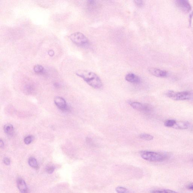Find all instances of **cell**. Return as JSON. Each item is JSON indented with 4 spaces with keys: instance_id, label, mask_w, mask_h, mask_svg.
<instances>
[{
    "instance_id": "6da1fadb",
    "label": "cell",
    "mask_w": 193,
    "mask_h": 193,
    "mask_svg": "<svg viewBox=\"0 0 193 193\" xmlns=\"http://www.w3.org/2000/svg\"><path fill=\"white\" fill-rule=\"evenodd\" d=\"M78 76L83 78L88 84L95 89H100L103 83L100 78L95 73L86 70H78L76 73Z\"/></svg>"
},
{
    "instance_id": "7a4b0ae2",
    "label": "cell",
    "mask_w": 193,
    "mask_h": 193,
    "mask_svg": "<svg viewBox=\"0 0 193 193\" xmlns=\"http://www.w3.org/2000/svg\"><path fill=\"white\" fill-rule=\"evenodd\" d=\"M140 155L143 159L152 162H162L168 158L167 154L154 152L142 151Z\"/></svg>"
},
{
    "instance_id": "3957f363",
    "label": "cell",
    "mask_w": 193,
    "mask_h": 193,
    "mask_svg": "<svg viewBox=\"0 0 193 193\" xmlns=\"http://www.w3.org/2000/svg\"><path fill=\"white\" fill-rule=\"evenodd\" d=\"M166 95L169 98L175 101L185 100L190 99L192 96L191 93L187 91L176 92L169 90L166 93Z\"/></svg>"
},
{
    "instance_id": "277c9868",
    "label": "cell",
    "mask_w": 193,
    "mask_h": 193,
    "mask_svg": "<svg viewBox=\"0 0 193 193\" xmlns=\"http://www.w3.org/2000/svg\"><path fill=\"white\" fill-rule=\"evenodd\" d=\"M71 40L75 44L81 46H86L89 44L88 38L82 33L76 32L71 34L70 37Z\"/></svg>"
},
{
    "instance_id": "5b68a950",
    "label": "cell",
    "mask_w": 193,
    "mask_h": 193,
    "mask_svg": "<svg viewBox=\"0 0 193 193\" xmlns=\"http://www.w3.org/2000/svg\"><path fill=\"white\" fill-rule=\"evenodd\" d=\"M130 105L133 108L140 112L149 113L151 112L152 110L151 106L149 105L139 103V102H131Z\"/></svg>"
},
{
    "instance_id": "8992f818",
    "label": "cell",
    "mask_w": 193,
    "mask_h": 193,
    "mask_svg": "<svg viewBox=\"0 0 193 193\" xmlns=\"http://www.w3.org/2000/svg\"><path fill=\"white\" fill-rule=\"evenodd\" d=\"M54 102L56 105L60 110L65 111L69 110V107L63 98L60 97H56L54 98Z\"/></svg>"
},
{
    "instance_id": "52a82bcc",
    "label": "cell",
    "mask_w": 193,
    "mask_h": 193,
    "mask_svg": "<svg viewBox=\"0 0 193 193\" xmlns=\"http://www.w3.org/2000/svg\"><path fill=\"white\" fill-rule=\"evenodd\" d=\"M176 4L181 10L186 12H188L191 10V5L187 1L179 0L176 1Z\"/></svg>"
},
{
    "instance_id": "ba28073f",
    "label": "cell",
    "mask_w": 193,
    "mask_h": 193,
    "mask_svg": "<svg viewBox=\"0 0 193 193\" xmlns=\"http://www.w3.org/2000/svg\"><path fill=\"white\" fill-rule=\"evenodd\" d=\"M148 70L150 74L158 78H165L167 76V73L165 71L153 68H150Z\"/></svg>"
},
{
    "instance_id": "9c48e42d",
    "label": "cell",
    "mask_w": 193,
    "mask_h": 193,
    "mask_svg": "<svg viewBox=\"0 0 193 193\" xmlns=\"http://www.w3.org/2000/svg\"><path fill=\"white\" fill-rule=\"evenodd\" d=\"M125 79L127 82L133 83L138 84L140 83L141 79L138 76L133 73H129L126 75Z\"/></svg>"
},
{
    "instance_id": "30bf717a",
    "label": "cell",
    "mask_w": 193,
    "mask_h": 193,
    "mask_svg": "<svg viewBox=\"0 0 193 193\" xmlns=\"http://www.w3.org/2000/svg\"><path fill=\"white\" fill-rule=\"evenodd\" d=\"M17 185L21 193H28V190L26 184L22 178H19L17 180Z\"/></svg>"
},
{
    "instance_id": "8fae6325",
    "label": "cell",
    "mask_w": 193,
    "mask_h": 193,
    "mask_svg": "<svg viewBox=\"0 0 193 193\" xmlns=\"http://www.w3.org/2000/svg\"><path fill=\"white\" fill-rule=\"evenodd\" d=\"M189 123L188 122L176 121L172 128L178 130H186L189 128Z\"/></svg>"
},
{
    "instance_id": "7c38bea8",
    "label": "cell",
    "mask_w": 193,
    "mask_h": 193,
    "mask_svg": "<svg viewBox=\"0 0 193 193\" xmlns=\"http://www.w3.org/2000/svg\"><path fill=\"white\" fill-rule=\"evenodd\" d=\"M4 129L5 134L10 136H12L14 134V127L12 125L10 124L5 125L4 126Z\"/></svg>"
},
{
    "instance_id": "4fadbf2b",
    "label": "cell",
    "mask_w": 193,
    "mask_h": 193,
    "mask_svg": "<svg viewBox=\"0 0 193 193\" xmlns=\"http://www.w3.org/2000/svg\"><path fill=\"white\" fill-rule=\"evenodd\" d=\"M28 164L33 168L37 169L38 167V164L36 160L34 157H30L28 160Z\"/></svg>"
},
{
    "instance_id": "5bb4252c",
    "label": "cell",
    "mask_w": 193,
    "mask_h": 193,
    "mask_svg": "<svg viewBox=\"0 0 193 193\" xmlns=\"http://www.w3.org/2000/svg\"><path fill=\"white\" fill-rule=\"evenodd\" d=\"M139 137L141 139L147 141L152 140L154 138V137L152 135H150V134H145V133L140 134Z\"/></svg>"
},
{
    "instance_id": "9a60e30c",
    "label": "cell",
    "mask_w": 193,
    "mask_h": 193,
    "mask_svg": "<svg viewBox=\"0 0 193 193\" xmlns=\"http://www.w3.org/2000/svg\"><path fill=\"white\" fill-rule=\"evenodd\" d=\"M176 122V120H174L170 119L167 120L164 122V125L166 127H172L174 126Z\"/></svg>"
},
{
    "instance_id": "2e32d148",
    "label": "cell",
    "mask_w": 193,
    "mask_h": 193,
    "mask_svg": "<svg viewBox=\"0 0 193 193\" xmlns=\"http://www.w3.org/2000/svg\"><path fill=\"white\" fill-rule=\"evenodd\" d=\"M34 71L38 73H42L44 71V68L43 66L41 65H35L34 67Z\"/></svg>"
},
{
    "instance_id": "e0dca14e",
    "label": "cell",
    "mask_w": 193,
    "mask_h": 193,
    "mask_svg": "<svg viewBox=\"0 0 193 193\" xmlns=\"http://www.w3.org/2000/svg\"><path fill=\"white\" fill-rule=\"evenodd\" d=\"M151 193H178L172 190L168 189H161L155 190L151 192Z\"/></svg>"
},
{
    "instance_id": "ac0fdd59",
    "label": "cell",
    "mask_w": 193,
    "mask_h": 193,
    "mask_svg": "<svg viewBox=\"0 0 193 193\" xmlns=\"http://www.w3.org/2000/svg\"><path fill=\"white\" fill-rule=\"evenodd\" d=\"M116 191L118 193H129L127 189L125 187H118L115 189Z\"/></svg>"
},
{
    "instance_id": "d6986e66",
    "label": "cell",
    "mask_w": 193,
    "mask_h": 193,
    "mask_svg": "<svg viewBox=\"0 0 193 193\" xmlns=\"http://www.w3.org/2000/svg\"><path fill=\"white\" fill-rule=\"evenodd\" d=\"M33 140V137L32 136L26 137L24 140V142L25 144L29 145L31 143Z\"/></svg>"
},
{
    "instance_id": "ffe728a7",
    "label": "cell",
    "mask_w": 193,
    "mask_h": 193,
    "mask_svg": "<svg viewBox=\"0 0 193 193\" xmlns=\"http://www.w3.org/2000/svg\"><path fill=\"white\" fill-rule=\"evenodd\" d=\"M134 2L135 3V5L138 6V7H142L144 4V2L143 1H134Z\"/></svg>"
},
{
    "instance_id": "44dd1931",
    "label": "cell",
    "mask_w": 193,
    "mask_h": 193,
    "mask_svg": "<svg viewBox=\"0 0 193 193\" xmlns=\"http://www.w3.org/2000/svg\"><path fill=\"white\" fill-rule=\"evenodd\" d=\"M55 170V167L53 166H50L48 167L46 169V171L49 174H51Z\"/></svg>"
},
{
    "instance_id": "7402d4cb",
    "label": "cell",
    "mask_w": 193,
    "mask_h": 193,
    "mask_svg": "<svg viewBox=\"0 0 193 193\" xmlns=\"http://www.w3.org/2000/svg\"><path fill=\"white\" fill-rule=\"evenodd\" d=\"M3 162L6 165H9L10 164L11 161L9 158L5 157L4 159Z\"/></svg>"
},
{
    "instance_id": "603a6c76",
    "label": "cell",
    "mask_w": 193,
    "mask_h": 193,
    "mask_svg": "<svg viewBox=\"0 0 193 193\" xmlns=\"http://www.w3.org/2000/svg\"><path fill=\"white\" fill-rule=\"evenodd\" d=\"M186 187L188 189L193 191V183H191L188 184Z\"/></svg>"
},
{
    "instance_id": "cb8c5ba5",
    "label": "cell",
    "mask_w": 193,
    "mask_h": 193,
    "mask_svg": "<svg viewBox=\"0 0 193 193\" xmlns=\"http://www.w3.org/2000/svg\"><path fill=\"white\" fill-rule=\"evenodd\" d=\"M48 53L49 55L51 56H53L54 55V52L52 50H49L48 52Z\"/></svg>"
},
{
    "instance_id": "d4e9b609",
    "label": "cell",
    "mask_w": 193,
    "mask_h": 193,
    "mask_svg": "<svg viewBox=\"0 0 193 193\" xmlns=\"http://www.w3.org/2000/svg\"><path fill=\"white\" fill-rule=\"evenodd\" d=\"M0 146H1V148H3L4 146V144L2 140H0Z\"/></svg>"
}]
</instances>
